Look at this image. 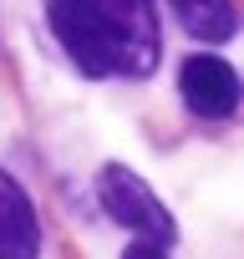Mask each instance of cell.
<instances>
[{
    "label": "cell",
    "mask_w": 244,
    "mask_h": 259,
    "mask_svg": "<svg viewBox=\"0 0 244 259\" xmlns=\"http://www.w3.org/2000/svg\"><path fill=\"white\" fill-rule=\"evenodd\" d=\"M41 16L66 61L92 81H138L163 61V26L153 0H41Z\"/></svg>",
    "instance_id": "6da1fadb"
},
{
    "label": "cell",
    "mask_w": 244,
    "mask_h": 259,
    "mask_svg": "<svg viewBox=\"0 0 244 259\" xmlns=\"http://www.w3.org/2000/svg\"><path fill=\"white\" fill-rule=\"evenodd\" d=\"M0 259H41L36 203L6 168H0Z\"/></svg>",
    "instance_id": "277c9868"
},
{
    "label": "cell",
    "mask_w": 244,
    "mask_h": 259,
    "mask_svg": "<svg viewBox=\"0 0 244 259\" xmlns=\"http://www.w3.org/2000/svg\"><path fill=\"white\" fill-rule=\"evenodd\" d=\"M122 259H168V249H163V244H153V239H133Z\"/></svg>",
    "instance_id": "8992f818"
},
{
    "label": "cell",
    "mask_w": 244,
    "mask_h": 259,
    "mask_svg": "<svg viewBox=\"0 0 244 259\" xmlns=\"http://www.w3.org/2000/svg\"><path fill=\"white\" fill-rule=\"evenodd\" d=\"M178 92H183V107L204 122H224V117L239 112V71L214 51H198V56L183 61Z\"/></svg>",
    "instance_id": "3957f363"
},
{
    "label": "cell",
    "mask_w": 244,
    "mask_h": 259,
    "mask_svg": "<svg viewBox=\"0 0 244 259\" xmlns=\"http://www.w3.org/2000/svg\"><path fill=\"white\" fill-rule=\"evenodd\" d=\"M97 203H102V213H107L112 224H122L128 234H138V239H153V244L173 249L178 224H173L168 203H163V198H158V193H153L133 168L107 163V168H102V178H97Z\"/></svg>",
    "instance_id": "7a4b0ae2"
},
{
    "label": "cell",
    "mask_w": 244,
    "mask_h": 259,
    "mask_svg": "<svg viewBox=\"0 0 244 259\" xmlns=\"http://www.w3.org/2000/svg\"><path fill=\"white\" fill-rule=\"evenodd\" d=\"M168 6H173L178 26H183L193 41H204V46H224V41H234V31H239L234 0H168Z\"/></svg>",
    "instance_id": "5b68a950"
}]
</instances>
